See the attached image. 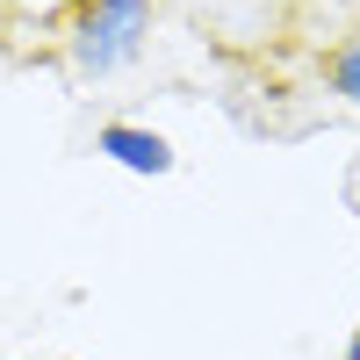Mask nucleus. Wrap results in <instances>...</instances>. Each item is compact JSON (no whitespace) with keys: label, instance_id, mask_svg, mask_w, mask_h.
<instances>
[{"label":"nucleus","instance_id":"f257e3e1","mask_svg":"<svg viewBox=\"0 0 360 360\" xmlns=\"http://www.w3.org/2000/svg\"><path fill=\"white\" fill-rule=\"evenodd\" d=\"M152 44V0H86L65 22V58L79 79H115L130 72Z\"/></svg>","mask_w":360,"mask_h":360},{"label":"nucleus","instance_id":"f03ea898","mask_svg":"<svg viewBox=\"0 0 360 360\" xmlns=\"http://www.w3.org/2000/svg\"><path fill=\"white\" fill-rule=\"evenodd\" d=\"M94 152H101L108 166L137 173V180H166V173L180 166L173 137H166V130H152V123H101V130H94Z\"/></svg>","mask_w":360,"mask_h":360},{"label":"nucleus","instance_id":"7ed1b4c3","mask_svg":"<svg viewBox=\"0 0 360 360\" xmlns=\"http://www.w3.org/2000/svg\"><path fill=\"white\" fill-rule=\"evenodd\" d=\"M324 86H332L346 108H360V37H346L332 58H324Z\"/></svg>","mask_w":360,"mask_h":360},{"label":"nucleus","instance_id":"20e7f679","mask_svg":"<svg viewBox=\"0 0 360 360\" xmlns=\"http://www.w3.org/2000/svg\"><path fill=\"white\" fill-rule=\"evenodd\" d=\"M339 360H360V332H353V339H346V353H339Z\"/></svg>","mask_w":360,"mask_h":360},{"label":"nucleus","instance_id":"39448f33","mask_svg":"<svg viewBox=\"0 0 360 360\" xmlns=\"http://www.w3.org/2000/svg\"><path fill=\"white\" fill-rule=\"evenodd\" d=\"M72 8H86V0H72Z\"/></svg>","mask_w":360,"mask_h":360}]
</instances>
